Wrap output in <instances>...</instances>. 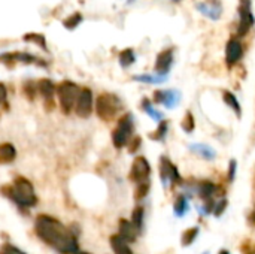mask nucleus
<instances>
[{"label": "nucleus", "mask_w": 255, "mask_h": 254, "mask_svg": "<svg viewBox=\"0 0 255 254\" xmlns=\"http://www.w3.org/2000/svg\"><path fill=\"white\" fill-rule=\"evenodd\" d=\"M37 235L51 247H54L63 254L78 253V241L69 229H66L60 221L49 216H39L36 218Z\"/></svg>", "instance_id": "1"}, {"label": "nucleus", "mask_w": 255, "mask_h": 254, "mask_svg": "<svg viewBox=\"0 0 255 254\" xmlns=\"http://www.w3.org/2000/svg\"><path fill=\"white\" fill-rule=\"evenodd\" d=\"M123 109L121 100L115 94H100L96 100V114L103 121H111Z\"/></svg>", "instance_id": "2"}, {"label": "nucleus", "mask_w": 255, "mask_h": 254, "mask_svg": "<svg viewBox=\"0 0 255 254\" xmlns=\"http://www.w3.org/2000/svg\"><path fill=\"white\" fill-rule=\"evenodd\" d=\"M11 199H14L21 207H33L36 203V194L33 185L26 178H17L9 191Z\"/></svg>", "instance_id": "3"}, {"label": "nucleus", "mask_w": 255, "mask_h": 254, "mask_svg": "<svg viewBox=\"0 0 255 254\" xmlns=\"http://www.w3.org/2000/svg\"><path fill=\"white\" fill-rule=\"evenodd\" d=\"M133 132H134V120L131 114H126L124 117H121L118 120V124L115 127V130L112 132V142L115 145V148H123L127 146L133 138Z\"/></svg>", "instance_id": "4"}, {"label": "nucleus", "mask_w": 255, "mask_h": 254, "mask_svg": "<svg viewBox=\"0 0 255 254\" xmlns=\"http://www.w3.org/2000/svg\"><path fill=\"white\" fill-rule=\"evenodd\" d=\"M79 87L75 84V82H70V81H63L56 93L59 96V102H60V108L63 109L64 114H69L75 105H76V99H78V94H79Z\"/></svg>", "instance_id": "5"}, {"label": "nucleus", "mask_w": 255, "mask_h": 254, "mask_svg": "<svg viewBox=\"0 0 255 254\" xmlns=\"http://www.w3.org/2000/svg\"><path fill=\"white\" fill-rule=\"evenodd\" d=\"M239 21H237V37H243L255 24V17L252 14V0H240L239 3Z\"/></svg>", "instance_id": "6"}, {"label": "nucleus", "mask_w": 255, "mask_h": 254, "mask_svg": "<svg viewBox=\"0 0 255 254\" xmlns=\"http://www.w3.org/2000/svg\"><path fill=\"white\" fill-rule=\"evenodd\" d=\"M154 102L157 105H163L167 109H173L179 105V102H181V91H178L175 88L157 90L154 93Z\"/></svg>", "instance_id": "7"}, {"label": "nucleus", "mask_w": 255, "mask_h": 254, "mask_svg": "<svg viewBox=\"0 0 255 254\" xmlns=\"http://www.w3.org/2000/svg\"><path fill=\"white\" fill-rule=\"evenodd\" d=\"M160 175H161V181H163V185L167 188L169 185H173L176 182L181 181V175L176 169V166L166 157L163 156L160 159Z\"/></svg>", "instance_id": "8"}, {"label": "nucleus", "mask_w": 255, "mask_h": 254, "mask_svg": "<svg viewBox=\"0 0 255 254\" xmlns=\"http://www.w3.org/2000/svg\"><path fill=\"white\" fill-rule=\"evenodd\" d=\"M75 111L79 117L88 118L93 112V93L90 88H82L78 94Z\"/></svg>", "instance_id": "9"}, {"label": "nucleus", "mask_w": 255, "mask_h": 254, "mask_svg": "<svg viewBox=\"0 0 255 254\" xmlns=\"http://www.w3.org/2000/svg\"><path fill=\"white\" fill-rule=\"evenodd\" d=\"M243 57V45L239 37H231L225 45V63L228 68L237 65Z\"/></svg>", "instance_id": "10"}, {"label": "nucleus", "mask_w": 255, "mask_h": 254, "mask_svg": "<svg viewBox=\"0 0 255 254\" xmlns=\"http://www.w3.org/2000/svg\"><path fill=\"white\" fill-rule=\"evenodd\" d=\"M151 175V165L145 157H136V160L131 165V171H130V178L134 182H145L149 180Z\"/></svg>", "instance_id": "11"}, {"label": "nucleus", "mask_w": 255, "mask_h": 254, "mask_svg": "<svg viewBox=\"0 0 255 254\" xmlns=\"http://www.w3.org/2000/svg\"><path fill=\"white\" fill-rule=\"evenodd\" d=\"M172 66H173V49L172 48H167V49L161 51V53L157 56L154 69L159 73L169 75V71L172 69Z\"/></svg>", "instance_id": "12"}, {"label": "nucleus", "mask_w": 255, "mask_h": 254, "mask_svg": "<svg viewBox=\"0 0 255 254\" xmlns=\"http://www.w3.org/2000/svg\"><path fill=\"white\" fill-rule=\"evenodd\" d=\"M195 8L200 14H203L212 21H218L223 14V8L218 2H201V3H197Z\"/></svg>", "instance_id": "13"}, {"label": "nucleus", "mask_w": 255, "mask_h": 254, "mask_svg": "<svg viewBox=\"0 0 255 254\" xmlns=\"http://www.w3.org/2000/svg\"><path fill=\"white\" fill-rule=\"evenodd\" d=\"M188 149L192 152V154L198 156V157L203 159V160H209V162H212V160L217 159V151H215L211 145H208V144L194 142V144H190V145H188Z\"/></svg>", "instance_id": "14"}, {"label": "nucleus", "mask_w": 255, "mask_h": 254, "mask_svg": "<svg viewBox=\"0 0 255 254\" xmlns=\"http://www.w3.org/2000/svg\"><path fill=\"white\" fill-rule=\"evenodd\" d=\"M169 78V75H164V73H142V75H136L133 76L134 81L137 82H143V84H163L166 82Z\"/></svg>", "instance_id": "15"}, {"label": "nucleus", "mask_w": 255, "mask_h": 254, "mask_svg": "<svg viewBox=\"0 0 255 254\" xmlns=\"http://www.w3.org/2000/svg\"><path fill=\"white\" fill-rule=\"evenodd\" d=\"M223 99H224V102H225V105L236 114V117L240 118V117H242V107H240V104H239L237 97H236L231 91L224 90V91H223Z\"/></svg>", "instance_id": "16"}, {"label": "nucleus", "mask_w": 255, "mask_h": 254, "mask_svg": "<svg viewBox=\"0 0 255 254\" xmlns=\"http://www.w3.org/2000/svg\"><path fill=\"white\" fill-rule=\"evenodd\" d=\"M137 229L134 227L133 223L127 221V220H121L120 223V236H123L126 241H134L137 236Z\"/></svg>", "instance_id": "17"}, {"label": "nucleus", "mask_w": 255, "mask_h": 254, "mask_svg": "<svg viewBox=\"0 0 255 254\" xmlns=\"http://www.w3.org/2000/svg\"><path fill=\"white\" fill-rule=\"evenodd\" d=\"M17 157V151L12 144L0 145V163H11Z\"/></svg>", "instance_id": "18"}, {"label": "nucleus", "mask_w": 255, "mask_h": 254, "mask_svg": "<svg viewBox=\"0 0 255 254\" xmlns=\"http://www.w3.org/2000/svg\"><path fill=\"white\" fill-rule=\"evenodd\" d=\"M142 109L145 111V114H148L152 120L154 121H157V123H160L161 120H164V115H163V112L160 111V109H157V108H154L152 107V104H151V100H148L146 97L142 100Z\"/></svg>", "instance_id": "19"}, {"label": "nucleus", "mask_w": 255, "mask_h": 254, "mask_svg": "<svg viewBox=\"0 0 255 254\" xmlns=\"http://www.w3.org/2000/svg\"><path fill=\"white\" fill-rule=\"evenodd\" d=\"M111 245H112L115 254H133L130 247L127 245V241L120 235H115L111 238Z\"/></svg>", "instance_id": "20"}, {"label": "nucleus", "mask_w": 255, "mask_h": 254, "mask_svg": "<svg viewBox=\"0 0 255 254\" xmlns=\"http://www.w3.org/2000/svg\"><path fill=\"white\" fill-rule=\"evenodd\" d=\"M167 133H169V121L167 120H161L159 123V127L154 132H152L151 139L156 141V142H164L166 138H167Z\"/></svg>", "instance_id": "21"}, {"label": "nucleus", "mask_w": 255, "mask_h": 254, "mask_svg": "<svg viewBox=\"0 0 255 254\" xmlns=\"http://www.w3.org/2000/svg\"><path fill=\"white\" fill-rule=\"evenodd\" d=\"M190 210V202H188V197L185 194L179 196L175 202V205H173V211L178 217H184Z\"/></svg>", "instance_id": "22"}, {"label": "nucleus", "mask_w": 255, "mask_h": 254, "mask_svg": "<svg viewBox=\"0 0 255 254\" xmlns=\"http://www.w3.org/2000/svg\"><path fill=\"white\" fill-rule=\"evenodd\" d=\"M134 62H136V54H134V51L131 48H127V49H124L120 53V65L124 69L134 65Z\"/></svg>", "instance_id": "23"}, {"label": "nucleus", "mask_w": 255, "mask_h": 254, "mask_svg": "<svg viewBox=\"0 0 255 254\" xmlns=\"http://www.w3.org/2000/svg\"><path fill=\"white\" fill-rule=\"evenodd\" d=\"M56 90H57V87L53 84V81H49V79H42L40 82H39V91H40V94L45 97V99H51L54 96V93H56Z\"/></svg>", "instance_id": "24"}, {"label": "nucleus", "mask_w": 255, "mask_h": 254, "mask_svg": "<svg viewBox=\"0 0 255 254\" xmlns=\"http://www.w3.org/2000/svg\"><path fill=\"white\" fill-rule=\"evenodd\" d=\"M181 127L184 129L185 133H191L194 129H195V120H194V115L188 111L185 114V117L182 118V123H181Z\"/></svg>", "instance_id": "25"}, {"label": "nucleus", "mask_w": 255, "mask_h": 254, "mask_svg": "<svg viewBox=\"0 0 255 254\" xmlns=\"http://www.w3.org/2000/svg\"><path fill=\"white\" fill-rule=\"evenodd\" d=\"M133 224L137 230H142L143 227V210L142 208H136L133 213Z\"/></svg>", "instance_id": "26"}, {"label": "nucleus", "mask_w": 255, "mask_h": 254, "mask_svg": "<svg viewBox=\"0 0 255 254\" xmlns=\"http://www.w3.org/2000/svg\"><path fill=\"white\" fill-rule=\"evenodd\" d=\"M197 233H198V229L197 227H191L190 230H187L182 236V244L184 245H190L192 244V241L197 238Z\"/></svg>", "instance_id": "27"}, {"label": "nucleus", "mask_w": 255, "mask_h": 254, "mask_svg": "<svg viewBox=\"0 0 255 254\" xmlns=\"http://www.w3.org/2000/svg\"><path fill=\"white\" fill-rule=\"evenodd\" d=\"M81 21H82L81 14H75V15H72V18H69L67 21H64V26H66L67 29H75L76 26H79Z\"/></svg>", "instance_id": "28"}, {"label": "nucleus", "mask_w": 255, "mask_h": 254, "mask_svg": "<svg viewBox=\"0 0 255 254\" xmlns=\"http://www.w3.org/2000/svg\"><path fill=\"white\" fill-rule=\"evenodd\" d=\"M26 40H33L34 43L40 45L42 48H46V45H45V37L40 36V35H27V36H26Z\"/></svg>", "instance_id": "29"}, {"label": "nucleus", "mask_w": 255, "mask_h": 254, "mask_svg": "<svg viewBox=\"0 0 255 254\" xmlns=\"http://www.w3.org/2000/svg\"><path fill=\"white\" fill-rule=\"evenodd\" d=\"M148 190H149V182H148V181H145V182H139V187H137V193H136V196L140 199V197L146 196Z\"/></svg>", "instance_id": "30"}, {"label": "nucleus", "mask_w": 255, "mask_h": 254, "mask_svg": "<svg viewBox=\"0 0 255 254\" xmlns=\"http://www.w3.org/2000/svg\"><path fill=\"white\" fill-rule=\"evenodd\" d=\"M0 254H24V253H21L18 248H15L12 245H5L2 248V251H0Z\"/></svg>", "instance_id": "31"}, {"label": "nucleus", "mask_w": 255, "mask_h": 254, "mask_svg": "<svg viewBox=\"0 0 255 254\" xmlns=\"http://www.w3.org/2000/svg\"><path fill=\"white\" fill-rule=\"evenodd\" d=\"M236 168H237L236 160H230V165H228V180L230 181H233L236 177Z\"/></svg>", "instance_id": "32"}, {"label": "nucleus", "mask_w": 255, "mask_h": 254, "mask_svg": "<svg viewBox=\"0 0 255 254\" xmlns=\"http://www.w3.org/2000/svg\"><path fill=\"white\" fill-rule=\"evenodd\" d=\"M227 207V200L225 199H221L218 203H217V207H215V216H221L223 214V211H224V208Z\"/></svg>", "instance_id": "33"}, {"label": "nucleus", "mask_w": 255, "mask_h": 254, "mask_svg": "<svg viewBox=\"0 0 255 254\" xmlns=\"http://www.w3.org/2000/svg\"><path fill=\"white\" fill-rule=\"evenodd\" d=\"M130 152H134L139 146H140V138H136V139H133L131 142H130Z\"/></svg>", "instance_id": "34"}, {"label": "nucleus", "mask_w": 255, "mask_h": 254, "mask_svg": "<svg viewBox=\"0 0 255 254\" xmlns=\"http://www.w3.org/2000/svg\"><path fill=\"white\" fill-rule=\"evenodd\" d=\"M6 99V88L3 84H0V102H3Z\"/></svg>", "instance_id": "35"}, {"label": "nucleus", "mask_w": 255, "mask_h": 254, "mask_svg": "<svg viewBox=\"0 0 255 254\" xmlns=\"http://www.w3.org/2000/svg\"><path fill=\"white\" fill-rule=\"evenodd\" d=\"M170 2H173V3H179L181 0H170Z\"/></svg>", "instance_id": "36"}, {"label": "nucleus", "mask_w": 255, "mask_h": 254, "mask_svg": "<svg viewBox=\"0 0 255 254\" xmlns=\"http://www.w3.org/2000/svg\"><path fill=\"white\" fill-rule=\"evenodd\" d=\"M220 254H230V253H228V251H225V250H224V251H221V253H220Z\"/></svg>", "instance_id": "37"}, {"label": "nucleus", "mask_w": 255, "mask_h": 254, "mask_svg": "<svg viewBox=\"0 0 255 254\" xmlns=\"http://www.w3.org/2000/svg\"><path fill=\"white\" fill-rule=\"evenodd\" d=\"M75 254H88V253H75Z\"/></svg>", "instance_id": "38"}, {"label": "nucleus", "mask_w": 255, "mask_h": 254, "mask_svg": "<svg viewBox=\"0 0 255 254\" xmlns=\"http://www.w3.org/2000/svg\"><path fill=\"white\" fill-rule=\"evenodd\" d=\"M254 254H255V253H254Z\"/></svg>", "instance_id": "39"}]
</instances>
